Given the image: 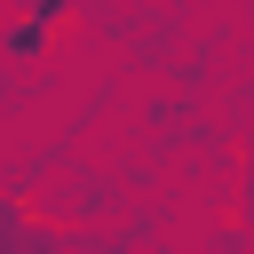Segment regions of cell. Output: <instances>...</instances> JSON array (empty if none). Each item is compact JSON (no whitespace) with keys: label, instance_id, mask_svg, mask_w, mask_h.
I'll return each mask as SVG.
<instances>
[{"label":"cell","instance_id":"obj_1","mask_svg":"<svg viewBox=\"0 0 254 254\" xmlns=\"http://www.w3.org/2000/svg\"><path fill=\"white\" fill-rule=\"evenodd\" d=\"M64 24H71V0H24V8L0 24V56H8V64H40Z\"/></svg>","mask_w":254,"mask_h":254},{"label":"cell","instance_id":"obj_2","mask_svg":"<svg viewBox=\"0 0 254 254\" xmlns=\"http://www.w3.org/2000/svg\"><path fill=\"white\" fill-rule=\"evenodd\" d=\"M246 222H254V167H246Z\"/></svg>","mask_w":254,"mask_h":254}]
</instances>
